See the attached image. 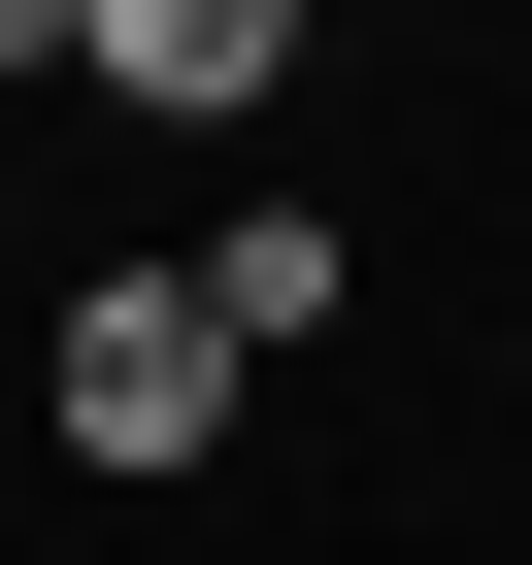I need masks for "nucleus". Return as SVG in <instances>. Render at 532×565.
Here are the masks:
<instances>
[{
    "mask_svg": "<svg viewBox=\"0 0 532 565\" xmlns=\"http://www.w3.org/2000/svg\"><path fill=\"white\" fill-rule=\"evenodd\" d=\"M200 333L300 366V333H333V200H233V233H200Z\"/></svg>",
    "mask_w": 532,
    "mask_h": 565,
    "instance_id": "obj_3",
    "label": "nucleus"
},
{
    "mask_svg": "<svg viewBox=\"0 0 532 565\" xmlns=\"http://www.w3.org/2000/svg\"><path fill=\"white\" fill-rule=\"evenodd\" d=\"M67 67H100L134 134H233V100H266V67H300V34H266V0H100V34H67Z\"/></svg>",
    "mask_w": 532,
    "mask_h": 565,
    "instance_id": "obj_2",
    "label": "nucleus"
},
{
    "mask_svg": "<svg viewBox=\"0 0 532 565\" xmlns=\"http://www.w3.org/2000/svg\"><path fill=\"white\" fill-rule=\"evenodd\" d=\"M34 399H67V466H200V433H233V333H200V266H100Z\"/></svg>",
    "mask_w": 532,
    "mask_h": 565,
    "instance_id": "obj_1",
    "label": "nucleus"
}]
</instances>
